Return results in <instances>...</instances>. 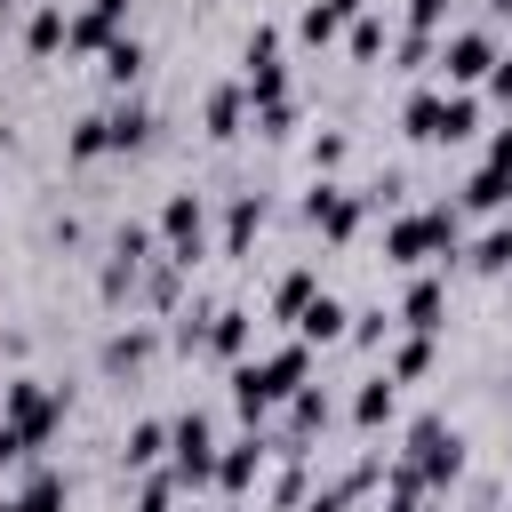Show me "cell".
<instances>
[{"label":"cell","instance_id":"cell-19","mask_svg":"<svg viewBox=\"0 0 512 512\" xmlns=\"http://www.w3.org/2000/svg\"><path fill=\"white\" fill-rule=\"evenodd\" d=\"M144 64H152V48H144V40H136V32H120V40H112V48H104V56H96V80H104V88H112V96H128V88H136V80H144Z\"/></svg>","mask_w":512,"mask_h":512},{"label":"cell","instance_id":"cell-38","mask_svg":"<svg viewBox=\"0 0 512 512\" xmlns=\"http://www.w3.org/2000/svg\"><path fill=\"white\" fill-rule=\"evenodd\" d=\"M496 104H512V48H496V64H488V80H480Z\"/></svg>","mask_w":512,"mask_h":512},{"label":"cell","instance_id":"cell-26","mask_svg":"<svg viewBox=\"0 0 512 512\" xmlns=\"http://www.w3.org/2000/svg\"><path fill=\"white\" fill-rule=\"evenodd\" d=\"M312 296H320V264H288V272L272 280V320H296Z\"/></svg>","mask_w":512,"mask_h":512},{"label":"cell","instance_id":"cell-27","mask_svg":"<svg viewBox=\"0 0 512 512\" xmlns=\"http://www.w3.org/2000/svg\"><path fill=\"white\" fill-rule=\"evenodd\" d=\"M456 256H464L472 272H512V216H496V224H488L480 240H464Z\"/></svg>","mask_w":512,"mask_h":512},{"label":"cell","instance_id":"cell-1","mask_svg":"<svg viewBox=\"0 0 512 512\" xmlns=\"http://www.w3.org/2000/svg\"><path fill=\"white\" fill-rule=\"evenodd\" d=\"M64 416H72L64 384H48V376H8V384H0V472H8V464H32V456L64 432Z\"/></svg>","mask_w":512,"mask_h":512},{"label":"cell","instance_id":"cell-35","mask_svg":"<svg viewBox=\"0 0 512 512\" xmlns=\"http://www.w3.org/2000/svg\"><path fill=\"white\" fill-rule=\"evenodd\" d=\"M248 120H256V136H272V144H288V136H296V104H288V96H280V104H264V112H248Z\"/></svg>","mask_w":512,"mask_h":512},{"label":"cell","instance_id":"cell-14","mask_svg":"<svg viewBox=\"0 0 512 512\" xmlns=\"http://www.w3.org/2000/svg\"><path fill=\"white\" fill-rule=\"evenodd\" d=\"M248 344H256V312H248V304H216V312L200 320V352H216L224 368L248 360Z\"/></svg>","mask_w":512,"mask_h":512},{"label":"cell","instance_id":"cell-25","mask_svg":"<svg viewBox=\"0 0 512 512\" xmlns=\"http://www.w3.org/2000/svg\"><path fill=\"white\" fill-rule=\"evenodd\" d=\"M64 160H72V168H88V160H112V128H104V112H80V120L64 128Z\"/></svg>","mask_w":512,"mask_h":512},{"label":"cell","instance_id":"cell-23","mask_svg":"<svg viewBox=\"0 0 512 512\" xmlns=\"http://www.w3.org/2000/svg\"><path fill=\"white\" fill-rule=\"evenodd\" d=\"M120 464L128 472H160L168 464V416H136L128 440H120Z\"/></svg>","mask_w":512,"mask_h":512},{"label":"cell","instance_id":"cell-20","mask_svg":"<svg viewBox=\"0 0 512 512\" xmlns=\"http://www.w3.org/2000/svg\"><path fill=\"white\" fill-rule=\"evenodd\" d=\"M392 416H400V384H392L384 368L360 376V384H352V424H360V432H384Z\"/></svg>","mask_w":512,"mask_h":512},{"label":"cell","instance_id":"cell-16","mask_svg":"<svg viewBox=\"0 0 512 512\" xmlns=\"http://www.w3.org/2000/svg\"><path fill=\"white\" fill-rule=\"evenodd\" d=\"M200 128H208V144L248 136V88H240V80H216V88H208V104H200Z\"/></svg>","mask_w":512,"mask_h":512},{"label":"cell","instance_id":"cell-24","mask_svg":"<svg viewBox=\"0 0 512 512\" xmlns=\"http://www.w3.org/2000/svg\"><path fill=\"white\" fill-rule=\"evenodd\" d=\"M456 208H480V216H504V208H512V168H488V160H480V168L464 176V200H456Z\"/></svg>","mask_w":512,"mask_h":512},{"label":"cell","instance_id":"cell-5","mask_svg":"<svg viewBox=\"0 0 512 512\" xmlns=\"http://www.w3.org/2000/svg\"><path fill=\"white\" fill-rule=\"evenodd\" d=\"M400 464H408L424 488H456V480H464V464H472V448H464V432H456L448 416H416V424H408Z\"/></svg>","mask_w":512,"mask_h":512},{"label":"cell","instance_id":"cell-40","mask_svg":"<svg viewBox=\"0 0 512 512\" xmlns=\"http://www.w3.org/2000/svg\"><path fill=\"white\" fill-rule=\"evenodd\" d=\"M480 160H488V168H512V120L488 128V152H480Z\"/></svg>","mask_w":512,"mask_h":512},{"label":"cell","instance_id":"cell-13","mask_svg":"<svg viewBox=\"0 0 512 512\" xmlns=\"http://www.w3.org/2000/svg\"><path fill=\"white\" fill-rule=\"evenodd\" d=\"M264 456H272V440H264V432H240V440H224V448H216V480H208V488H224V496H248V488L264 480Z\"/></svg>","mask_w":512,"mask_h":512},{"label":"cell","instance_id":"cell-18","mask_svg":"<svg viewBox=\"0 0 512 512\" xmlns=\"http://www.w3.org/2000/svg\"><path fill=\"white\" fill-rule=\"evenodd\" d=\"M328 392L320 384H296V400H288V432H280V456H304L312 448V432H328Z\"/></svg>","mask_w":512,"mask_h":512},{"label":"cell","instance_id":"cell-29","mask_svg":"<svg viewBox=\"0 0 512 512\" xmlns=\"http://www.w3.org/2000/svg\"><path fill=\"white\" fill-rule=\"evenodd\" d=\"M344 48H352V64H376V56L392 48V24H384V8H360V16L344 24Z\"/></svg>","mask_w":512,"mask_h":512},{"label":"cell","instance_id":"cell-21","mask_svg":"<svg viewBox=\"0 0 512 512\" xmlns=\"http://www.w3.org/2000/svg\"><path fill=\"white\" fill-rule=\"evenodd\" d=\"M64 504H72V480H64L56 464H32V472H24V488H16L0 512H64Z\"/></svg>","mask_w":512,"mask_h":512},{"label":"cell","instance_id":"cell-9","mask_svg":"<svg viewBox=\"0 0 512 512\" xmlns=\"http://www.w3.org/2000/svg\"><path fill=\"white\" fill-rule=\"evenodd\" d=\"M168 472H176V488H208L216 480V424L200 408L168 416Z\"/></svg>","mask_w":512,"mask_h":512},{"label":"cell","instance_id":"cell-12","mask_svg":"<svg viewBox=\"0 0 512 512\" xmlns=\"http://www.w3.org/2000/svg\"><path fill=\"white\" fill-rule=\"evenodd\" d=\"M392 320H400L408 336H440V328H448V272H416V280L400 288Z\"/></svg>","mask_w":512,"mask_h":512},{"label":"cell","instance_id":"cell-30","mask_svg":"<svg viewBox=\"0 0 512 512\" xmlns=\"http://www.w3.org/2000/svg\"><path fill=\"white\" fill-rule=\"evenodd\" d=\"M432 352H440L432 336H392V344H384V376H392V384H416V376L432 368Z\"/></svg>","mask_w":512,"mask_h":512},{"label":"cell","instance_id":"cell-31","mask_svg":"<svg viewBox=\"0 0 512 512\" xmlns=\"http://www.w3.org/2000/svg\"><path fill=\"white\" fill-rule=\"evenodd\" d=\"M344 160H352V136H344V128H320V136H312V176H336Z\"/></svg>","mask_w":512,"mask_h":512},{"label":"cell","instance_id":"cell-4","mask_svg":"<svg viewBox=\"0 0 512 512\" xmlns=\"http://www.w3.org/2000/svg\"><path fill=\"white\" fill-rule=\"evenodd\" d=\"M400 128H408V144H464L480 128V96L472 88H416L400 104Z\"/></svg>","mask_w":512,"mask_h":512},{"label":"cell","instance_id":"cell-3","mask_svg":"<svg viewBox=\"0 0 512 512\" xmlns=\"http://www.w3.org/2000/svg\"><path fill=\"white\" fill-rule=\"evenodd\" d=\"M456 248H464V208H456V200H424V208H400V216L384 224V256L408 264V272L456 264Z\"/></svg>","mask_w":512,"mask_h":512},{"label":"cell","instance_id":"cell-7","mask_svg":"<svg viewBox=\"0 0 512 512\" xmlns=\"http://www.w3.org/2000/svg\"><path fill=\"white\" fill-rule=\"evenodd\" d=\"M488 64H496V32H488V24H448V32H440V48H432L440 88H480V80H488Z\"/></svg>","mask_w":512,"mask_h":512},{"label":"cell","instance_id":"cell-41","mask_svg":"<svg viewBox=\"0 0 512 512\" xmlns=\"http://www.w3.org/2000/svg\"><path fill=\"white\" fill-rule=\"evenodd\" d=\"M296 512H352V496H344V488H320V496H304Z\"/></svg>","mask_w":512,"mask_h":512},{"label":"cell","instance_id":"cell-10","mask_svg":"<svg viewBox=\"0 0 512 512\" xmlns=\"http://www.w3.org/2000/svg\"><path fill=\"white\" fill-rule=\"evenodd\" d=\"M240 88H248V112L280 104L288 96V64H280V24H256L240 40Z\"/></svg>","mask_w":512,"mask_h":512},{"label":"cell","instance_id":"cell-15","mask_svg":"<svg viewBox=\"0 0 512 512\" xmlns=\"http://www.w3.org/2000/svg\"><path fill=\"white\" fill-rule=\"evenodd\" d=\"M104 128H112V152H152L160 112H152L144 96H112V104H104Z\"/></svg>","mask_w":512,"mask_h":512},{"label":"cell","instance_id":"cell-2","mask_svg":"<svg viewBox=\"0 0 512 512\" xmlns=\"http://www.w3.org/2000/svg\"><path fill=\"white\" fill-rule=\"evenodd\" d=\"M296 384H312V344H272V352H256V360H232V408H240V424L256 432L272 408H288L296 400Z\"/></svg>","mask_w":512,"mask_h":512},{"label":"cell","instance_id":"cell-32","mask_svg":"<svg viewBox=\"0 0 512 512\" xmlns=\"http://www.w3.org/2000/svg\"><path fill=\"white\" fill-rule=\"evenodd\" d=\"M360 352H376V344H392V312L384 304H368V312H352V328H344Z\"/></svg>","mask_w":512,"mask_h":512},{"label":"cell","instance_id":"cell-37","mask_svg":"<svg viewBox=\"0 0 512 512\" xmlns=\"http://www.w3.org/2000/svg\"><path fill=\"white\" fill-rule=\"evenodd\" d=\"M448 16H456V0H408V32H448Z\"/></svg>","mask_w":512,"mask_h":512},{"label":"cell","instance_id":"cell-34","mask_svg":"<svg viewBox=\"0 0 512 512\" xmlns=\"http://www.w3.org/2000/svg\"><path fill=\"white\" fill-rule=\"evenodd\" d=\"M432 32H392V56H400V72H432Z\"/></svg>","mask_w":512,"mask_h":512},{"label":"cell","instance_id":"cell-17","mask_svg":"<svg viewBox=\"0 0 512 512\" xmlns=\"http://www.w3.org/2000/svg\"><path fill=\"white\" fill-rule=\"evenodd\" d=\"M264 216H272V200H264L256 184H240V192L224 200V256H248L256 232H264Z\"/></svg>","mask_w":512,"mask_h":512},{"label":"cell","instance_id":"cell-33","mask_svg":"<svg viewBox=\"0 0 512 512\" xmlns=\"http://www.w3.org/2000/svg\"><path fill=\"white\" fill-rule=\"evenodd\" d=\"M336 32H344V24H336V16L320 8V0H304V16H296V40H304V48H328Z\"/></svg>","mask_w":512,"mask_h":512},{"label":"cell","instance_id":"cell-39","mask_svg":"<svg viewBox=\"0 0 512 512\" xmlns=\"http://www.w3.org/2000/svg\"><path fill=\"white\" fill-rule=\"evenodd\" d=\"M80 8H88V16H104L112 32H128V16H136V0H80Z\"/></svg>","mask_w":512,"mask_h":512},{"label":"cell","instance_id":"cell-22","mask_svg":"<svg viewBox=\"0 0 512 512\" xmlns=\"http://www.w3.org/2000/svg\"><path fill=\"white\" fill-rule=\"evenodd\" d=\"M344 328H352V304H344V296H328V288L296 312V344H336Z\"/></svg>","mask_w":512,"mask_h":512},{"label":"cell","instance_id":"cell-11","mask_svg":"<svg viewBox=\"0 0 512 512\" xmlns=\"http://www.w3.org/2000/svg\"><path fill=\"white\" fill-rule=\"evenodd\" d=\"M152 360H160V328H152V320H120V328L96 344V368H104L112 384H120V376H144Z\"/></svg>","mask_w":512,"mask_h":512},{"label":"cell","instance_id":"cell-43","mask_svg":"<svg viewBox=\"0 0 512 512\" xmlns=\"http://www.w3.org/2000/svg\"><path fill=\"white\" fill-rule=\"evenodd\" d=\"M8 16H16V0H0V24H8Z\"/></svg>","mask_w":512,"mask_h":512},{"label":"cell","instance_id":"cell-8","mask_svg":"<svg viewBox=\"0 0 512 512\" xmlns=\"http://www.w3.org/2000/svg\"><path fill=\"white\" fill-rule=\"evenodd\" d=\"M296 216H304V224H312L320 240H336V248H344V240L360 232V216H368V200H360V184H336V176H312V184H304V200H296Z\"/></svg>","mask_w":512,"mask_h":512},{"label":"cell","instance_id":"cell-6","mask_svg":"<svg viewBox=\"0 0 512 512\" xmlns=\"http://www.w3.org/2000/svg\"><path fill=\"white\" fill-rule=\"evenodd\" d=\"M152 232H160V256L176 264V272H192L200 256H208V200L184 184V192H168L160 200V216H152Z\"/></svg>","mask_w":512,"mask_h":512},{"label":"cell","instance_id":"cell-36","mask_svg":"<svg viewBox=\"0 0 512 512\" xmlns=\"http://www.w3.org/2000/svg\"><path fill=\"white\" fill-rule=\"evenodd\" d=\"M176 504V472L160 464V472H144V488H136V512H168Z\"/></svg>","mask_w":512,"mask_h":512},{"label":"cell","instance_id":"cell-44","mask_svg":"<svg viewBox=\"0 0 512 512\" xmlns=\"http://www.w3.org/2000/svg\"><path fill=\"white\" fill-rule=\"evenodd\" d=\"M496 8H512V0H496Z\"/></svg>","mask_w":512,"mask_h":512},{"label":"cell","instance_id":"cell-42","mask_svg":"<svg viewBox=\"0 0 512 512\" xmlns=\"http://www.w3.org/2000/svg\"><path fill=\"white\" fill-rule=\"evenodd\" d=\"M320 8H328V16H336V24H352V16H360V8H368V0H320Z\"/></svg>","mask_w":512,"mask_h":512},{"label":"cell","instance_id":"cell-28","mask_svg":"<svg viewBox=\"0 0 512 512\" xmlns=\"http://www.w3.org/2000/svg\"><path fill=\"white\" fill-rule=\"evenodd\" d=\"M64 24H72V8H64V0H40V8L24 16V48H32V56H56V48H64Z\"/></svg>","mask_w":512,"mask_h":512}]
</instances>
